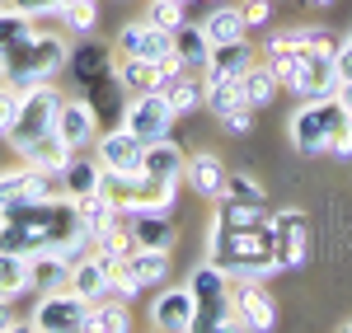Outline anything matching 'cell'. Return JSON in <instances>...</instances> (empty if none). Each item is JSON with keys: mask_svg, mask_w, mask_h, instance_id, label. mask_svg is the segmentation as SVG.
Segmentation results:
<instances>
[{"mask_svg": "<svg viewBox=\"0 0 352 333\" xmlns=\"http://www.w3.org/2000/svg\"><path fill=\"white\" fill-rule=\"evenodd\" d=\"M207 258L217 263L226 277H240V282H263V277H272V273H282L272 221L221 225L217 216H212V230H207Z\"/></svg>", "mask_w": 352, "mask_h": 333, "instance_id": "cell-1", "label": "cell"}, {"mask_svg": "<svg viewBox=\"0 0 352 333\" xmlns=\"http://www.w3.org/2000/svg\"><path fill=\"white\" fill-rule=\"evenodd\" d=\"M71 61V47L52 38V33H24L19 43L0 47V80L14 84V89H33V84H47Z\"/></svg>", "mask_w": 352, "mask_h": 333, "instance_id": "cell-2", "label": "cell"}, {"mask_svg": "<svg viewBox=\"0 0 352 333\" xmlns=\"http://www.w3.org/2000/svg\"><path fill=\"white\" fill-rule=\"evenodd\" d=\"M188 291L197 301V329L202 333H235L244 329L240 310H235V296H230V277L221 273L217 263H197L188 273Z\"/></svg>", "mask_w": 352, "mask_h": 333, "instance_id": "cell-3", "label": "cell"}, {"mask_svg": "<svg viewBox=\"0 0 352 333\" xmlns=\"http://www.w3.org/2000/svg\"><path fill=\"white\" fill-rule=\"evenodd\" d=\"M343 113V99L329 94V99H300V108L292 113L287 122V137H292V150L296 155H329V137H333V122Z\"/></svg>", "mask_w": 352, "mask_h": 333, "instance_id": "cell-4", "label": "cell"}, {"mask_svg": "<svg viewBox=\"0 0 352 333\" xmlns=\"http://www.w3.org/2000/svg\"><path fill=\"white\" fill-rule=\"evenodd\" d=\"M56 113H61V89L56 84H33L19 94V108H14V122H10V132L5 141L14 146V150H24L33 141H43L47 132H56Z\"/></svg>", "mask_w": 352, "mask_h": 333, "instance_id": "cell-5", "label": "cell"}, {"mask_svg": "<svg viewBox=\"0 0 352 333\" xmlns=\"http://www.w3.org/2000/svg\"><path fill=\"white\" fill-rule=\"evenodd\" d=\"M28 329H38V333H85V329H94V301H85L80 291H71V286L47 291V296H38V310H33Z\"/></svg>", "mask_w": 352, "mask_h": 333, "instance_id": "cell-6", "label": "cell"}, {"mask_svg": "<svg viewBox=\"0 0 352 333\" xmlns=\"http://www.w3.org/2000/svg\"><path fill=\"white\" fill-rule=\"evenodd\" d=\"M174 117H179V113L169 108L164 89H146V94H132V99H127L122 127H127L132 137H141V141H160V137H169Z\"/></svg>", "mask_w": 352, "mask_h": 333, "instance_id": "cell-7", "label": "cell"}, {"mask_svg": "<svg viewBox=\"0 0 352 333\" xmlns=\"http://www.w3.org/2000/svg\"><path fill=\"white\" fill-rule=\"evenodd\" d=\"M94 155L104 160L113 179H136V174H146V141L132 137L127 127H113V132H99L94 141Z\"/></svg>", "mask_w": 352, "mask_h": 333, "instance_id": "cell-8", "label": "cell"}, {"mask_svg": "<svg viewBox=\"0 0 352 333\" xmlns=\"http://www.w3.org/2000/svg\"><path fill=\"white\" fill-rule=\"evenodd\" d=\"M66 66L76 71V80H80L89 94H99V89H122L118 66H113V52H109V47H99V43H80V47H71V61H66Z\"/></svg>", "mask_w": 352, "mask_h": 333, "instance_id": "cell-9", "label": "cell"}, {"mask_svg": "<svg viewBox=\"0 0 352 333\" xmlns=\"http://www.w3.org/2000/svg\"><path fill=\"white\" fill-rule=\"evenodd\" d=\"M151 324L160 333H192L197 329V301H192L188 282L184 286H164L151 301Z\"/></svg>", "mask_w": 352, "mask_h": 333, "instance_id": "cell-10", "label": "cell"}, {"mask_svg": "<svg viewBox=\"0 0 352 333\" xmlns=\"http://www.w3.org/2000/svg\"><path fill=\"white\" fill-rule=\"evenodd\" d=\"M56 137L66 141L71 150H89V146L99 141V108H94L89 99H61Z\"/></svg>", "mask_w": 352, "mask_h": 333, "instance_id": "cell-11", "label": "cell"}, {"mask_svg": "<svg viewBox=\"0 0 352 333\" xmlns=\"http://www.w3.org/2000/svg\"><path fill=\"white\" fill-rule=\"evenodd\" d=\"M104 179H109L104 160L76 150V155L66 160V169H61V197H71V202H80V197H99V193H104Z\"/></svg>", "mask_w": 352, "mask_h": 333, "instance_id": "cell-12", "label": "cell"}, {"mask_svg": "<svg viewBox=\"0 0 352 333\" xmlns=\"http://www.w3.org/2000/svg\"><path fill=\"white\" fill-rule=\"evenodd\" d=\"M268 221H272V230H277V263H282V268H300V263H305V253H310L305 211L287 207V211H277V216H268Z\"/></svg>", "mask_w": 352, "mask_h": 333, "instance_id": "cell-13", "label": "cell"}, {"mask_svg": "<svg viewBox=\"0 0 352 333\" xmlns=\"http://www.w3.org/2000/svg\"><path fill=\"white\" fill-rule=\"evenodd\" d=\"M118 56H141V61H160L164 52H174V33H164V28L146 24V19H136V24H122L118 33Z\"/></svg>", "mask_w": 352, "mask_h": 333, "instance_id": "cell-14", "label": "cell"}, {"mask_svg": "<svg viewBox=\"0 0 352 333\" xmlns=\"http://www.w3.org/2000/svg\"><path fill=\"white\" fill-rule=\"evenodd\" d=\"M230 296H235V310H240L244 329H254V333L277 329V306L268 301V291H263L258 282H240V277H230Z\"/></svg>", "mask_w": 352, "mask_h": 333, "instance_id": "cell-15", "label": "cell"}, {"mask_svg": "<svg viewBox=\"0 0 352 333\" xmlns=\"http://www.w3.org/2000/svg\"><path fill=\"white\" fill-rule=\"evenodd\" d=\"M71 291H80L85 301H104L113 291V258H104L99 249L80 253L71 268Z\"/></svg>", "mask_w": 352, "mask_h": 333, "instance_id": "cell-16", "label": "cell"}, {"mask_svg": "<svg viewBox=\"0 0 352 333\" xmlns=\"http://www.w3.org/2000/svg\"><path fill=\"white\" fill-rule=\"evenodd\" d=\"M71 258L66 253H56V249H47V253H33L28 258V286L38 291V296H47V291H61V286H71Z\"/></svg>", "mask_w": 352, "mask_h": 333, "instance_id": "cell-17", "label": "cell"}, {"mask_svg": "<svg viewBox=\"0 0 352 333\" xmlns=\"http://www.w3.org/2000/svg\"><path fill=\"white\" fill-rule=\"evenodd\" d=\"M127 230H132L136 249H174V225H169V211H136L127 216Z\"/></svg>", "mask_w": 352, "mask_h": 333, "instance_id": "cell-18", "label": "cell"}, {"mask_svg": "<svg viewBox=\"0 0 352 333\" xmlns=\"http://www.w3.org/2000/svg\"><path fill=\"white\" fill-rule=\"evenodd\" d=\"M226 174H230V169L221 165L217 155H188V165H184V183H188L197 197H212V202H217V197L226 193Z\"/></svg>", "mask_w": 352, "mask_h": 333, "instance_id": "cell-19", "label": "cell"}, {"mask_svg": "<svg viewBox=\"0 0 352 333\" xmlns=\"http://www.w3.org/2000/svg\"><path fill=\"white\" fill-rule=\"evenodd\" d=\"M249 66H254V47L244 38L240 43H221V47H212V61H207L202 80H240Z\"/></svg>", "mask_w": 352, "mask_h": 333, "instance_id": "cell-20", "label": "cell"}, {"mask_svg": "<svg viewBox=\"0 0 352 333\" xmlns=\"http://www.w3.org/2000/svg\"><path fill=\"white\" fill-rule=\"evenodd\" d=\"M174 52L184 56V66L197 76V71H207V61H212V38L202 33V24H188V19H184V24L174 28Z\"/></svg>", "mask_w": 352, "mask_h": 333, "instance_id": "cell-21", "label": "cell"}, {"mask_svg": "<svg viewBox=\"0 0 352 333\" xmlns=\"http://www.w3.org/2000/svg\"><path fill=\"white\" fill-rule=\"evenodd\" d=\"M244 28H249V24H244V10L226 5V0L212 5V10H207V19H202V33L212 38V47H221V43H240Z\"/></svg>", "mask_w": 352, "mask_h": 333, "instance_id": "cell-22", "label": "cell"}, {"mask_svg": "<svg viewBox=\"0 0 352 333\" xmlns=\"http://www.w3.org/2000/svg\"><path fill=\"white\" fill-rule=\"evenodd\" d=\"M184 165H188V155L169 137L146 141V174H151V179H184Z\"/></svg>", "mask_w": 352, "mask_h": 333, "instance_id": "cell-23", "label": "cell"}, {"mask_svg": "<svg viewBox=\"0 0 352 333\" xmlns=\"http://www.w3.org/2000/svg\"><path fill=\"white\" fill-rule=\"evenodd\" d=\"M122 263H127V273L141 282V291H146V286H164V277H169V253L164 249H132Z\"/></svg>", "mask_w": 352, "mask_h": 333, "instance_id": "cell-24", "label": "cell"}, {"mask_svg": "<svg viewBox=\"0 0 352 333\" xmlns=\"http://www.w3.org/2000/svg\"><path fill=\"white\" fill-rule=\"evenodd\" d=\"M19 155H24V160H28L33 169H47V174H61V169H66V160H71L76 150H71L66 141L56 137V132H47L43 141H33V146H24Z\"/></svg>", "mask_w": 352, "mask_h": 333, "instance_id": "cell-25", "label": "cell"}, {"mask_svg": "<svg viewBox=\"0 0 352 333\" xmlns=\"http://www.w3.org/2000/svg\"><path fill=\"white\" fill-rule=\"evenodd\" d=\"M118 80H122V94H146V89H164L160 66L155 61H141V56H118Z\"/></svg>", "mask_w": 352, "mask_h": 333, "instance_id": "cell-26", "label": "cell"}, {"mask_svg": "<svg viewBox=\"0 0 352 333\" xmlns=\"http://www.w3.org/2000/svg\"><path fill=\"white\" fill-rule=\"evenodd\" d=\"M240 89H244V104H249V108H268L272 99H277V76H272V66L268 61H263V66L254 61L240 76Z\"/></svg>", "mask_w": 352, "mask_h": 333, "instance_id": "cell-27", "label": "cell"}, {"mask_svg": "<svg viewBox=\"0 0 352 333\" xmlns=\"http://www.w3.org/2000/svg\"><path fill=\"white\" fill-rule=\"evenodd\" d=\"M164 99H169V108L184 117V113H192L197 104H207V84H202V80H192V71H184L179 80H169V84H164Z\"/></svg>", "mask_w": 352, "mask_h": 333, "instance_id": "cell-28", "label": "cell"}, {"mask_svg": "<svg viewBox=\"0 0 352 333\" xmlns=\"http://www.w3.org/2000/svg\"><path fill=\"white\" fill-rule=\"evenodd\" d=\"M19 291H33V286H28V258H24V253L0 249V296L14 301Z\"/></svg>", "mask_w": 352, "mask_h": 333, "instance_id": "cell-29", "label": "cell"}, {"mask_svg": "<svg viewBox=\"0 0 352 333\" xmlns=\"http://www.w3.org/2000/svg\"><path fill=\"white\" fill-rule=\"evenodd\" d=\"M89 333H132V310L127 301H94V329Z\"/></svg>", "mask_w": 352, "mask_h": 333, "instance_id": "cell-30", "label": "cell"}, {"mask_svg": "<svg viewBox=\"0 0 352 333\" xmlns=\"http://www.w3.org/2000/svg\"><path fill=\"white\" fill-rule=\"evenodd\" d=\"M207 108L217 113V117H230V113L249 108V104H244L240 80H207Z\"/></svg>", "mask_w": 352, "mask_h": 333, "instance_id": "cell-31", "label": "cell"}, {"mask_svg": "<svg viewBox=\"0 0 352 333\" xmlns=\"http://www.w3.org/2000/svg\"><path fill=\"white\" fill-rule=\"evenodd\" d=\"M217 221L221 225H258V221H268V207L235 202V197H217Z\"/></svg>", "mask_w": 352, "mask_h": 333, "instance_id": "cell-32", "label": "cell"}, {"mask_svg": "<svg viewBox=\"0 0 352 333\" xmlns=\"http://www.w3.org/2000/svg\"><path fill=\"white\" fill-rule=\"evenodd\" d=\"M56 14H61V24L71 28V33H85V38H89V33H94V19H99V5H94V0H61Z\"/></svg>", "mask_w": 352, "mask_h": 333, "instance_id": "cell-33", "label": "cell"}, {"mask_svg": "<svg viewBox=\"0 0 352 333\" xmlns=\"http://www.w3.org/2000/svg\"><path fill=\"white\" fill-rule=\"evenodd\" d=\"M221 197H235V202L268 207V193H263V183H258V179H249V174H226V193H221Z\"/></svg>", "mask_w": 352, "mask_h": 333, "instance_id": "cell-34", "label": "cell"}, {"mask_svg": "<svg viewBox=\"0 0 352 333\" xmlns=\"http://www.w3.org/2000/svg\"><path fill=\"white\" fill-rule=\"evenodd\" d=\"M24 33H33V19H28L24 10H14V5H0V47L19 43Z\"/></svg>", "mask_w": 352, "mask_h": 333, "instance_id": "cell-35", "label": "cell"}, {"mask_svg": "<svg viewBox=\"0 0 352 333\" xmlns=\"http://www.w3.org/2000/svg\"><path fill=\"white\" fill-rule=\"evenodd\" d=\"M184 19H188V14H184V5H179V0H151V10H146V24L164 28V33H174Z\"/></svg>", "mask_w": 352, "mask_h": 333, "instance_id": "cell-36", "label": "cell"}, {"mask_svg": "<svg viewBox=\"0 0 352 333\" xmlns=\"http://www.w3.org/2000/svg\"><path fill=\"white\" fill-rule=\"evenodd\" d=\"M300 47L310 56H320V61H333V52H338V43H333L329 28H300Z\"/></svg>", "mask_w": 352, "mask_h": 333, "instance_id": "cell-37", "label": "cell"}, {"mask_svg": "<svg viewBox=\"0 0 352 333\" xmlns=\"http://www.w3.org/2000/svg\"><path fill=\"white\" fill-rule=\"evenodd\" d=\"M24 193H28V165L24 169H5V174H0V207L24 202Z\"/></svg>", "mask_w": 352, "mask_h": 333, "instance_id": "cell-38", "label": "cell"}, {"mask_svg": "<svg viewBox=\"0 0 352 333\" xmlns=\"http://www.w3.org/2000/svg\"><path fill=\"white\" fill-rule=\"evenodd\" d=\"M329 155L333 160H352V113L343 108L333 122V137H329Z\"/></svg>", "mask_w": 352, "mask_h": 333, "instance_id": "cell-39", "label": "cell"}, {"mask_svg": "<svg viewBox=\"0 0 352 333\" xmlns=\"http://www.w3.org/2000/svg\"><path fill=\"white\" fill-rule=\"evenodd\" d=\"M113 296H122L127 306H132L136 296H141V282L127 273V263H113Z\"/></svg>", "mask_w": 352, "mask_h": 333, "instance_id": "cell-40", "label": "cell"}, {"mask_svg": "<svg viewBox=\"0 0 352 333\" xmlns=\"http://www.w3.org/2000/svg\"><path fill=\"white\" fill-rule=\"evenodd\" d=\"M329 76H333V84L343 89V84H352V47H343L338 43V52H333V61H329Z\"/></svg>", "mask_w": 352, "mask_h": 333, "instance_id": "cell-41", "label": "cell"}, {"mask_svg": "<svg viewBox=\"0 0 352 333\" xmlns=\"http://www.w3.org/2000/svg\"><path fill=\"white\" fill-rule=\"evenodd\" d=\"M19 94H24V89H14V84H0V137H5V132H10V122H14Z\"/></svg>", "mask_w": 352, "mask_h": 333, "instance_id": "cell-42", "label": "cell"}, {"mask_svg": "<svg viewBox=\"0 0 352 333\" xmlns=\"http://www.w3.org/2000/svg\"><path fill=\"white\" fill-rule=\"evenodd\" d=\"M268 19H272V0H244V24L249 28L268 24Z\"/></svg>", "mask_w": 352, "mask_h": 333, "instance_id": "cell-43", "label": "cell"}, {"mask_svg": "<svg viewBox=\"0 0 352 333\" xmlns=\"http://www.w3.org/2000/svg\"><path fill=\"white\" fill-rule=\"evenodd\" d=\"M5 5L24 10L28 19H38V14H56V10H61V0H5Z\"/></svg>", "mask_w": 352, "mask_h": 333, "instance_id": "cell-44", "label": "cell"}, {"mask_svg": "<svg viewBox=\"0 0 352 333\" xmlns=\"http://www.w3.org/2000/svg\"><path fill=\"white\" fill-rule=\"evenodd\" d=\"M221 127H226L230 137H244V132L254 127V108H240V113H230V117H221Z\"/></svg>", "mask_w": 352, "mask_h": 333, "instance_id": "cell-45", "label": "cell"}, {"mask_svg": "<svg viewBox=\"0 0 352 333\" xmlns=\"http://www.w3.org/2000/svg\"><path fill=\"white\" fill-rule=\"evenodd\" d=\"M19 329H24V324H19V319L10 314V301L0 296V333H19Z\"/></svg>", "mask_w": 352, "mask_h": 333, "instance_id": "cell-46", "label": "cell"}, {"mask_svg": "<svg viewBox=\"0 0 352 333\" xmlns=\"http://www.w3.org/2000/svg\"><path fill=\"white\" fill-rule=\"evenodd\" d=\"M338 99H343V108L352 113V84H343V89H338Z\"/></svg>", "mask_w": 352, "mask_h": 333, "instance_id": "cell-47", "label": "cell"}, {"mask_svg": "<svg viewBox=\"0 0 352 333\" xmlns=\"http://www.w3.org/2000/svg\"><path fill=\"white\" fill-rule=\"evenodd\" d=\"M310 5H315V10H329V5H333V0H310Z\"/></svg>", "mask_w": 352, "mask_h": 333, "instance_id": "cell-48", "label": "cell"}, {"mask_svg": "<svg viewBox=\"0 0 352 333\" xmlns=\"http://www.w3.org/2000/svg\"><path fill=\"white\" fill-rule=\"evenodd\" d=\"M343 47H352V28H348V33H343Z\"/></svg>", "mask_w": 352, "mask_h": 333, "instance_id": "cell-49", "label": "cell"}, {"mask_svg": "<svg viewBox=\"0 0 352 333\" xmlns=\"http://www.w3.org/2000/svg\"><path fill=\"white\" fill-rule=\"evenodd\" d=\"M343 333H352V319H348V324H343Z\"/></svg>", "mask_w": 352, "mask_h": 333, "instance_id": "cell-50", "label": "cell"}, {"mask_svg": "<svg viewBox=\"0 0 352 333\" xmlns=\"http://www.w3.org/2000/svg\"><path fill=\"white\" fill-rule=\"evenodd\" d=\"M202 5H221V0H202Z\"/></svg>", "mask_w": 352, "mask_h": 333, "instance_id": "cell-51", "label": "cell"}, {"mask_svg": "<svg viewBox=\"0 0 352 333\" xmlns=\"http://www.w3.org/2000/svg\"><path fill=\"white\" fill-rule=\"evenodd\" d=\"M0 225H5V207H0Z\"/></svg>", "mask_w": 352, "mask_h": 333, "instance_id": "cell-52", "label": "cell"}, {"mask_svg": "<svg viewBox=\"0 0 352 333\" xmlns=\"http://www.w3.org/2000/svg\"><path fill=\"white\" fill-rule=\"evenodd\" d=\"M179 5H188V0H179Z\"/></svg>", "mask_w": 352, "mask_h": 333, "instance_id": "cell-53", "label": "cell"}]
</instances>
